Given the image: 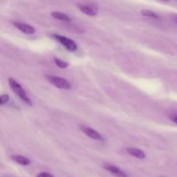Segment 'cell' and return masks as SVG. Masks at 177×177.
<instances>
[{
  "label": "cell",
  "instance_id": "1",
  "mask_svg": "<svg viewBox=\"0 0 177 177\" xmlns=\"http://www.w3.org/2000/svg\"><path fill=\"white\" fill-rule=\"evenodd\" d=\"M9 85L11 87V89H12V91H13L14 93H16L22 100H23L26 104L30 105V106L32 105L30 99L28 97L26 92L24 91V89L22 88L21 85L18 84L16 80H14V79H11V78H10L9 79Z\"/></svg>",
  "mask_w": 177,
  "mask_h": 177
},
{
  "label": "cell",
  "instance_id": "2",
  "mask_svg": "<svg viewBox=\"0 0 177 177\" xmlns=\"http://www.w3.org/2000/svg\"><path fill=\"white\" fill-rule=\"evenodd\" d=\"M47 80L54 86H56L58 88L61 89H70L72 87L71 84L65 79L61 78V77H57V76L54 75H47L46 76Z\"/></svg>",
  "mask_w": 177,
  "mask_h": 177
},
{
  "label": "cell",
  "instance_id": "3",
  "mask_svg": "<svg viewBox=\"0 0 177 177\" xmlns=\"http://www.w3.org/2000/svg\"><path fill=\"white\" fill-rule=\"evenodd\" d=\"M53 37L60 43H62L69 51L74 52V51L77 50V45H76L75 42L69 38H66V36H62V35H53Z\"/></svg>",
  "mask_w": 177,
  "mask_h": 177
},
{
  "label": "cell",
  "instance_id": "4",
  "mask_svg": "<svg viewBox=\"0 0 177 177\" xmlns=\"http://www.w3.org/2000/svg\"><path fill=\"white\" fill-rule=\"evenodd\" d=\"M81 130H82V131H83L87 137H91V138H93V139H95V140H99V141L103 140V137H102L101 135L98 132V131H96L95 130H93V129L89 128V127H86V126H82Z\"/></svg>",
  "mask_w": 177,
  "mask_h": 177
},
{
  "label": "cell",
  "instance_id": "5",
  "mask_svg": "<svg viewBox=\"0 0 177 177\" xmlns=\"http://www.w3.org/2000/svg\"><path fill=\"white\" fill-rule=\"evenodd\" d=\"M104 168H106V170H108L109 172H111V174H113L114 175L118 177H128L127 174L125 172H124L122 169H120L119 167L117 166H114V165H105Z\"/></svg>",
  "mask_w": 177,
  "mask_h": 177
},
{
  "label": "cell",
  "instance_id": "6",
  "mask_svg": "<svg viewBox=\"0 0 177 177\" xmlns=\"http://www.w3.org/2000/svg\"><path fill=\"white\" fill-rule=\"evenodd\" d=\"M14 25L18 28L19 30H21L25 34L28 35H31L33 33H35V29L29 24L26 23H23V22H14Z\"/></svg>",
  "mask_w": 177,
  "mask_h": 177
},
{
  "label": "cell",
  "instance_id": "7",
  "mask_svg": "<svg viewBox=\"0 0 177 177\" xmlns=\"http://www.w3.org/2000/svg\"><path fill=\"white\" fill-rule=\"evenodd\" d=\"M126 151L131 155H133V156H135L137 158H139V159H143L146 156L145 153L143 151L139 150V149H137V148H127Z\"/></svg>",
  "mask_w": 177,
  "mask_h": 177
},
{
  "label": "cell",
  "instance_id": "8",
  "mask_svg": "<svg viewBox=\"0 0 177 177\" xmlns=\"http://www.w3.org/2000/svg\"><path fill=\"white\" fill-rule=\"evenodd\" d=\"M11 159L15 161L16 163H18V164H21V165H23V166H28L31 163L30 160L25 157V156H23V155H12Z\"/></svg>",
  "mask_w": 177,
  "mask_h": 177
},
{
  "label": "cell",
  "instance_id": "9",
  "mask_svg": "<svg viewBox=\"0 0 177 177\" xmlns=\"http://www.w3.org/2000/svg\"><path fill=\"white\" fill-rule=\"evenodd\" d=\"M79 8L82 12H84L85 14L89 15V16H95L97 14L96 10L93 9V7L88 6V5H79Z\"/></svg>",
  "mask_w": 177,
  "mask_h": 177
},
{
  "label": "cell",
  "instance_id": "10",
  "mask_svg": "<svg viewBox=\"0 0 177 177\" xmlns=\"http://www.w3.org/2000/svg\"><path fill=\"white\" fill-rule=\"evenodd\" d=\"M51 16H52L54 18L57 19V20H61V21H65V22H70L71 21V18H69L68 16H66V14L57 12V11L52 12Z\"/></svg>",
  "mask_w": 177,
  "mask_h": 177
},
{
  "label": "cell",
  "instance_id": "11",
  "mask_svg": "<svg viewBox=\"0 0 177 177\" xmlns=\"http://www.w3.org/2000/svg\"><path fill=\"white\" fill-rule=\"evenodd\" d=\"M141 13L142 15H143V16H145V17H148V18H155V19L158 18V17H157L156 14H155L154 12H152L151 10H142Z\"/></svg>",
  "mask_w": 177,
  "mask_h": 177
},
{
  "label": "cell",
  "instance_id": "12",
  "mask_svg": "<svg viewBox=\"0 0 177 177\" xmlns=\"http://www.w3.org/2000/svg\"><path fill=\"white\" fill-rule=\"evenodd\" d=\"M54 62H55V64H56L60 68H66V67H67V66H68V64H67L66 62H64V61H62V60H60V59H58V58H54Z\"/></svg>",
  "mask_w": 177,
  "mask_h": 177
},
{
  "label": "cell",
  "instance_id": "13",
  "mask_svg": "<svg viewBox=\"0 0 177 177\" xmlns=\"http://www.w3.org/2000/svg\"><path fill=\"white\" fill-rule=\"evenodd\" d=\"M10 97L9 95H7V94H3V95H1V97H0V105L1 106H4L5 105L7 102L9 101Z\"/></svg>",
  "mask_w": 177,
  "mask_h": 177
},
{
  "label": "cell",
  "instance_id": "14",
  "mask_svg": "<svg viewBox=\"0 0 177 177\" xmlns=\"http://www.w3.org/2000/svg\"><path fill=\"white\" fill-rule=\"evenodd\" d=\"M36 177H54V175L52 174H50V173L42 172L40 174H38Z\"/></svg>",
  "mask_w": 177,
  "mask_h": 177
},
{
  "label": "cell",
  "instance_id": "15",
  "mask_svg": "<svg viewBox=\"0 0 177 177\" xmlns=\"http://www.w3.org/2000/svg\"><path fill=\"white\" fill-rule=\"evenodd\" d=\"M170 119H171V120H172V121H174L175 124H177V115L173 116V117H171Z\"/></svg>",
  "mask_w": 177,
  "mask_h": 177
},
{
  "label": "cell",
  "instance_id": "16",
  "mask_svg": "<svg viewBox=\"0 0 177 177\" xmlns=\"http://www.w3.org/2000/svg\"><path fill=\"white\" fill-rule=\"evenodd\" d=\"M175 22H176V24H177V18H175Z\"/></svg>",
  "mask_w": 177,
  "mask_h": 177
}]
</instances>
